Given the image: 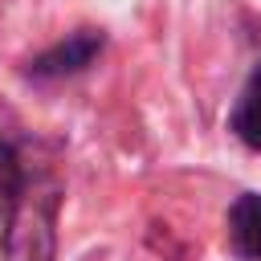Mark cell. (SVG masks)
Wrapping results in <instances>:
<instances>
[{
  "label": "cell",
  "instance_id": "cell-2",
  "mask_svg": "<svg viewBox=\"0 0 261 261\" xmlns=\"http://www.w3.org/2000/svg\"><path fill=\"white\" fill-rule=\"evenodd\" d=\"M102 45H106L102 29H73L57 45H49L41 57H33L29 61V73L33 77H69V73H82L102 53Z\"/></svg>",
  "mask_w": 261,
  "mask_h": 261
},
{
  "label": "cell",
  "instance_id": "cell-1",
  "mask_svg": "<svg viewBox=\"0 0 261 261\" xmlns=\"http://www.w3.org/2000/svg\"><path fill=\"white\" fill-rule=\"evenodd\" d=\"M61 188L53 179H24L0 241V261H53L57 257Z\"/></svg>",
  "mask_w": 261,
  "mask_h": 261
},
{
  "label": "cell",
  "instance_id": "cell-3",
  "mask_svg": "<svg viewBox=\"0 0 261 261\" xmlns=\"http://www.w3.org/2000/svg\"><path fill=\"white\" fill-rule=\"evenodd\" d=\"M228 245L241 261H261V192H245L228 208Z\"/></svg>",
  "mask_w": 261,
  "mask_h": 261
},
{
  "label": "cell",
  "instance_id": "cell-4",
  "mask_svg": "<svg viewBox=\"0 0 261 261\" xmlns=\"http://www.w3.org/2000/svg\"><path fill=\"white\" fill-rule=\"evenodd\" d=\"M232 135L249 147V151H261V61L253 65L249 82L241 86V98L232 106V118H228Z\"/></svg>",
  "mask_w": 261,
  "mask_h": 261
},
{
  "label": "cell",
  "instance_id": "cell-5",
  "mask_svg": "<svg viewBox=\"0 0 261 261\" xmlns=\"http://www.w3.org/2000/svg\"><path fill=\"white\" fill-rule=\"evenodd\" d=\"M20 188H24L20 159H16V151H12L8 143H0V216H8V212H12V204H16Z\"/></svg>",
  "mask_w": 261,
  "mask_h": 261
}]
</instances>
